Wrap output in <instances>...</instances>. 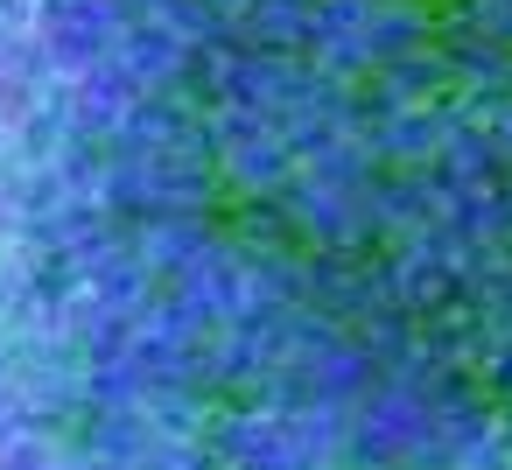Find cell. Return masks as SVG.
I'll return each mask as SVG.
<instances>
[{"label": "cell", "instance_id": "cell-1", "mask_svg": "<svg viewBox=\"0 0 512 470\" xmlns=\"http://www.w3.org/2000/svg\"><path fill=\"white\" fill-rule=\"evenodd\" d=\"M190 253H204V232H197L190 218H148V225L134 232V260H141L148 274H162V267H176V260H190Z\"/></svg>", "mask_w": 512, "mask_h": 470}]
</instances>
